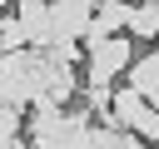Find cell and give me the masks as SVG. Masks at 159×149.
<instances>
[{
    "label": "cell",
    "instance_id": "9",
    "mask_svg": "<svg viewBox=\"0 0 159 149\" xmlns=\"http://www.w3.org/2000/svg\"><path fill=\"white\" fill-rule=\"evenodd\" d=\"M0 149H15V134H0Z\"/></svg>",
    "mask_w": 159,
    "mask_h": 149
},
{
    "label": "cell",
    "instance_id": "7",
    "mask_svg": "<svg viewBox=\"0 0 159 149\" xmlns=\"http://www.w3.org/2000/svg\"><path fill=\"white\" fill-rule=\"evenodd\" d=\"M0 134H20V104L0 99Z\"/></svg>",
    "mask_w": 159,
    "mask_h": 149
},
{
    "label": "cell",
    "instance_id": "12",
    "mask_svg": "<svg viewBox=\"0 0 159 149\" xmlns=\"http://www.w3.org/2000/svg\"><path fill=\"white\" fill-rule=\"evenodd\" d=\"M149 149H159V144H149Z\"/></svg>",
    "mask_w": 159,
    "mask_h": 149
},
{
    "label": "cell",
    "instance_id": "6",
    "mask_svg": "<svg viewBox=\"0 0 159 149\" xmlns=\"http://www.w3.org/2000/svg\"><path fill=\"white\" fill-rule=\"evenodd\" d=\"M0 40H5V50H20V45H30V40H25V25H20V15H0Z\"/></svg>",
    "mask_w": 159,
    "mask_h": 149
},
{
    "label": "cell",
    "instance_id": "1",
    "mask_svg": "<svg viewBox=\"0 0 159 149\" xmlns=\"http://www.w3.org/2000/svg\"><path fill=\"white\" fill-rule=\"evenodd\" d=\"M129 60H134V40H129V30L84 45V65H89V70H84V84H114V79L129 70Z\"/></svg>",
    "mask_w": 159,
    "mask_h": 149
},
{
    "label": "cell",
    "instance_id": "5",
    "mask_svg": "<svg viewBox=\"0 0 159 149\" xmlns=\"http://www.w3.org/2000/svg\"><path fill=\"white\" fill-rule=\"evenodd\" d=\"M134 40H154L159 35V0H134V15H129V25H124Z\"/></svg>",
    "mask_w": 159,
    "mask_h": 149
},
{
    "label": "cell",
    "instance_id": "10",
    "mask_svg": "<svg viewBox=\"0 0 159 149\" xmlns=\"http://www.w3.org/2000/svg\"><path fill=\"white\" fill-rule=\"evenodd\" d=\"M0 15H5V0H0Z\"/></svg>",
    "mask_w": 159,
    "mask_h": 149
},
{
    "label": "cell",
    "instance_id": "2",
    "mask_svg": "<svg viewBox=\"0 0 159 149\" xmlns=\"http://www.w3.org/2000/svg\"><path fill=\"white\" fill-rule=\"evenodd\" d=\"M35 45L5 50L0 55V99L5 104H30V74H35Z\"/></svg>",
    "mask_w": 159,
    "mask_h": 149
},
{
    "label": "cell",
    "instance_id": "11",
    "mask_svg": "<svg viewBox=\"0 0 159 149\" xmlns=\"http://www.w3.org/2000/svg\"><path fill=\"white\" fill-rule=\"evenodd\" d=\"M0 55H5V40H0Z\"/></svg>",
    "mask_w": 159,
    "mask_h": 149
},
{
    "label": "cell",
    "instance_id": "4",
    "mask_svg": "<svg viewBox=\"0 0 159 149\" xmlns=\"http://www.w3.org/2000/svg\"><path fill=\"white\" fill-rule=\"evenodd\" d=\"M124 74H129L124 84H134V89H139V94H144V99H149V104L159 109V45H154L149 55L129 60V70H124Z\"/></svg>",
    "mask_w": 159,
    "mask_h": 149
},
{
    "label": "cell",
    "instance_id": "3",
    "mask_svg": "<svg viewBox=\"0 0 159 149\" xmlns=\"http://www.w3.org/2000/svg\"><path fill=\"white\" fill-rule=\"evenodd\" d=\"M144 114H149V99L134 89V84H119V89H109V109H104V124H114V129H139L144 124Z\"/></svg>",
    "mask_w": 159,
    "mask_h": 149
},
{
    "label": "cell",
    "instance_id": "8",
    "mask_svg": "<svg viewBox=\"0 0 159 149\" xmlns=\"http://www.w3.org/2000/svg\"><path fill=\"white\" fill-rule=\"evenodd\" d=\"M134 134H139L144 144H159V109H154V104H149V114H144V124H139Z\"/></svg>",
    "mask_w": 159,
    "mask_h": 149
}]
</instances>
